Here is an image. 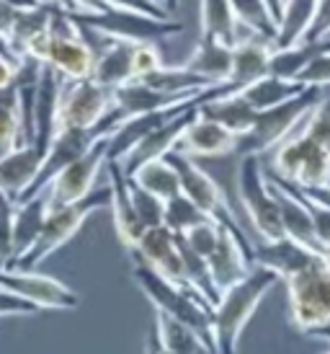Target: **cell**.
<instances>
[{
    "instance_id": "cell-9",
    "label": "cell",
    "mask_w": 330,
    "mask_h": 354,
    "mask_svg": "<svg viewBox=\"0 0 330 354\" xmlns=\"http://www.w3.org/2000/svg\"><path fill=\"white\" fill-rule=\"evenodd\" d=\"M291 324L302 334L330 324V266L328 261L304 269L287 279Z\"/></svg>"
},
{
    "instance_id": "cell-41",
    "label": "cell",
    "mask_w": 330,
    "mask_h": 354,
    "mask_svg": "<svg viewBox=\"0 0 330 354\" xmlns=\"http://www.w3.org/2000/svg\"><path fill=\"white\" fill-rule=\"evenodd\" d=\"M300 83L304 86H318V88H325L330 86V52H322L312 59L307 68L300 73Z\"/></svg>"
},
{
    "instance_id": "cell-31",
    "label": "cell",
    "mask_w": 330,
    "mask_h": 354,
    "mask_svg": "<svg viewBox=\"0 0 330 354\" xmlns=\"http://www.w3.org/2000/svg\"><path fill=\"white\" fill-rule=\"evenodd\" d=\"M322 52H330V39L300 41V44H294V47H273L269 73H271V75H279V78L297 80L302 70L307 68L318 55H322Z\"/></svg>"
},
{
    "instance_id": "cell-10",
    "label": "cell",
    "mask_w": 330,
    "mask_h": 354,
    "mask_svg": "<svg viewBox=\"0 0 330 354\" xmlns=\"http://www.w3.org/2000/svg\"><path fill=\"white\" fill-rule=\"evenodd\" d=\"M165 158H168L175 166V171H178V176H181V192H184L186 197L191 199V202H196V205L202 207L209 217H214L217 223H222V225L233 227L235 233L245 236L243 225L237 223L235 212L230 209V205H227L224 192L220 189V184H217L206 171H202V168L196 166L194 158L181 153V150H171Z\"/></svg>"
},
{
    "instance_id": "cell-37",
    "label": "cell",
    "mask_w": 330,
    "mask_h": 354,
    "mask_svg": "<svg viewBox=\"0 0 330 354\" xmlns=\"http://www.w3.org/2000/svg\"><path fill=\"white\" fill-rule=\"evenodd\" d=\"M129 187H132V202H135L137 217L142 220V225L150 227L165 225V202L160 197H155L153 192H147L137 184L135 178L129 176Z\"/></svg>"
},
{
    "instance_id": "cell-27",
    "label": "cell",
    "mask_w": 330,
    "mask_h": 354,
    "mask_svg": "<svg viewBox=\"0 0 330 354\" xmlns=\"http://www.w3.org/2000/svg\"><path fill=\"white\" fill-rule=\"evenodd\" d=\"M49 212V194L41 192L37 197L23 199V202H16V251H13V261H10L8 269L16 266L21 256L26 254L34 241L39 238L41 227H44V220H47Z\"/></svg>"
},
{
    "instance_id": "cell-29",
    "label": "cell",
    "mask_w": 330,
    "mask_h": 354,
    "mask_svg": "<svg viewBox=\"0 0 330 354\" xmlns=\"http://www.w3.org/2000/svg\"><path fill=\"white\" fill-rule=\"evenodd\" d=\"M155 331L160 336V344L171 354H217L204 336L178 318L155 313Z\"/></svg>"
},
{
    "instance_id": "cell-2",
    "label": "cell",
    "mask_w": 330,
    "mask_h": 354,
    "mask_svg": "<svg viewBox=\"0 0 330 354\" xmlns=\"http://www.w3.org/2000/svg\"><path fill=\"white\" fill-rule=\"evenodd\" d=\"M132 279L135 285L145 292V297L155 305V313H165L171 318H178L196 328L204 336L214 349V334H212V305L206 303L202 295H196L194 290L178 285L173 279L163 277L153 266H147L139 259H132Z\"/></svg>"
},
{
    "instance_id": "cell-35",
    "label": "cell",
    "mask_w": 330,
    "mask_h": 354,
    "mask_svg": "<svg viewBox=\"0 0 330 354\" xmlns=\"http://www.w3.org/2000/svg\"><path fill=\"white\" fill-rule=\"evenodd\" d=\"M204 220H214V217L206 215L204 209L196 205V202H191L184 192L178 197L165 202V225L171 227L173 233H178V236L188 233L191 227H196L199 223H204Z\"/></svg>"
},
{
    "instance_id": "cell-51",
    "label": "cell",
    "mask_w": 330,
    "mask_h": 354,
    "mask_svg": "<svg viewBox=\"0 0 330 354\" xmlns=\"http://www.w3.org/2000/svg\"><path fill=\"white\" fill-rule=\"evenodd\" d=\"M52 3H59V6H65V0H52ZM68 8V6H65Z\"/></svg>"
},
{
    "instance_id": "cell-22",
    "label": "cell",
    "mask_w": 330,
    "mask_h": 354,
    "mask_svg": "<svg viewBox=\"0 0 330 354\" xmlns=\"http://www.w3.org/2000/svg\"><path fill=\"white\" fill-rule=\"evenodd\" d=\"M90 78H96L101 86L114 91L135 80V44L108 37L96 52V65H93Z\"/></svg>"
},
{
    "instance_id": "cell-49",
    "label": "cell",
    "mask_w": 330,
    "mask_h": 354,
    "mask_svg": "<svg viewBox=\"0 0 330 354\" xmlns=\"http://www.w3.org/2000/svg\"><path fill=\"white\" fill-rule=\"evenodd\" d=\"M266 3H269L271 13L276 16V21H279V16H282V10H284V0H266Z\"/></svg>"
},
{
    "instance_id": "cell-8",
    "label": "cell",
    "mask_w": 330,
    "mask_h": 354,
    "mask_svg": "<svg viewBox=\"0 0 330 354\" xmlns=\"http://www.w3.org/2000/svg\"><path fill=\"white\" fill-rule=\"evenodd\" d=\"M72 13V10H70ZM72 19L90 26V29L106 34L111 39L132 41V44H153L165 37H175L184 31V24L175 19H155L145 13H132V10L104 8L93 13H72Z\"/></svg>"
},
{
    "instance_id": "cell-13",
    "label": "cell",
    "mask_w": 330,
    "mask_h": 354,
    "mask_svg": "<svg viewBox=\"0 0 330 354\" xmlns=\"http://www.w3.org/2000/svg\"><path fill=\"white\" fill-rule=\"evenodd\" d=\"M108 132H114V127H108V124H101V127H93V129H83V127L57 129L55 140L49 142L39 176L31 184L29 192L23 194V199H31V197H37V194H41V192H47L49 184L55 181V176H57L62 168H68L72 160H78L83 153L90 150V145H93L98 138H104ZM23 199H19V202H23Z\"/></svg>"
},
{
    "instance_id": "cell-30",
    "label": "cell",
    "mask_w": 330,
    "mask_h": 354,
    "mask_svg": "<svg viewBox=\"0 0 330 354\" xmlns=\"http://www.w3.org/2000/svg\"><path fill=\"white\" fill-rule=\"evenodd\" d=\"M304 88H307V86L300 83V80L279 78V75H271V73H269V75H263V78L253 80L251 86H245V88L240 91V96H243L255 111H266V109L279 106L284 101L300 96Z\"/></svg>"
},
{
    "instance_id": "cell-21",
    "label": "cell",
    "mask_w": 330,
    "mask_h": 354,
    "mask_svg": "<svg viewBox=\"0 0 330 354\" xmlns=\"http://www.w3.org/2000/svg\"><path fill=\"white\" fill-rule=\"evenodd\" d=\"M41 163H44V153L31 142L6 153L0 158V192L13 197L16 202L23 199V194L39 176Z\"/></svg>"
},
{
    "instance_id": "cell-33",
    "label": "cell",
    "mask_w": 330,
    "mask_h": 354,
    "mask_svg": "<svg viewBox=\"0 0 330 354\" xmlns=\"http://www.w3.org/2000/svg\"><path fill=\"white\" fill-rule=\"evenodd\" d=\"M132 178L142 189H147L155 197L163 199V202L181 194V176H178V171H175V166L168 158H157V160L145 163V166L137 168L132 174Z\"/></svg>"
},
{
    "instance_id": "cell-25",
    "label": "cell",
    "mask_w": 330,
    "mask_h": 354,
    "mask_svg": "<svg viewBox=\"0 0 330 354\" xmlns=\"http://www.w3.org/2000/svg\"><path fill=\"white\" fill-rule=\"evenodd\" d=\"M184 68L206 78L209 83H227L233 73V47L212 37H199L194 52L186 57Z\"/></svg>"
},
{
    "instance_id": "cell-12",
    "label": "cell",
    "mask_w": 330,
    "mask_h": 354,
    "mask_svg": "<svg viewBox=\"0 0 330 354\" xmlns=\"http://www.w3.org/2000/svg\"><path fill=\"white\" fill-rule=\"evenodd\" d=\"M0 287L34 303L39 310H75L80 305L75 290L34 269H0Z\"/></svg>"
},
{
    "instance_id": "cell-23",
    "label": "cell",
    "mask_w": 330,
    "mask_h": 354,
    "mask_svg": "<svg viewBox=\"0 0 330 354\" xmlns=\"http://www.w3.org/2000/svg\"><path fill=\"white\" fill-rule=\"evenodd\" d=\"M57 6L59 3H52V0H37V3L21 6L19 16H16V21H13V26L8 31L10 47L19 57H26L31 47L49 31Z\"/></svg>"
},
{
    "instance_id": "cell-1",
    "label": "cell",
    "mask_w": 330,
    "mask_h": 354,
    "mask_svg": "<svg viewBox=\"0 0 330 354\" xmlns=\"http://www.w3.org/2000/svg\"><path fill=\"white\" fill-rule=\"evenodd\" d=\"M276 282H282V277L276 272L255 264L251 269V274L224 290L212 310L214 352L237 354V342L243 336L245 326H248L255 308L271 292Z\"/></svg>"
},
{
    "instance_id": "cell-24",
    "label": "cell",
    "mask_w": 330,
    "mask_h": 354,
    "mask_svg": "<svg viewBox=\"0 0 330 354\" xmlns=\"http://www.w3.org/2000/svg\"><path fill=\"white\" fill-rule=\"evenodd\" d=\"M199 24L202 37L220 39L227 47H237L245 37H251V31L235 16L230 0H199Z\"/></svg>"
},
{
    "instance_id": "cell-32",
    "label": "cell",
    "mask_w": 330,
    "mask_h": 354,
    "mask_svg": "<svg viewBox=\"0 0 330 354\" xmlns=\"http://www.w3.org/2000/svg\"><path fill=\"white\" fill-rule=\"evenodd\" d=\"M315 8H318V0H284L273 47H294V44L304 41V34L310 29Z\"/></svg>"
},
{
    "instance_id": "cell-40",
    "label": "cell",
    "mask_w": 330,
    "mask_h": 354,
    "mask_svg": "<svg viewBox=\"0 0 330 354\" xmlns=\"http://www.w3.org/2000/svg\"><path fill=\"white\" fill-rule=\"evenodd\" d=\"M163 65V55L155 44H135V78H145Z\"/></svg>"
},
{
    "instance_id": "cell-28",
    "label": "cell",
    "mask_w": 330,
    "mask_h": 354,
    "mask_svg": "<svg viewBox=\"0 0 330 354\" xmlns=\"http://www.w3.org/2000/svg\"><path fill=\"white\" fill-rule=\"evenodd\" d=\"M26 142H29V129H26L23 101L19 86H10L0 91V158Z\"/></svg>"
},
{
    "instance_id": "cell-15",
    "label": "cell",
    "mask_w": 330,
    "mask_h": 354,
    "mask_svg": "<svg viewBox=\"0 0 330 354\" xmlns=\"http://www.w3.org/2000/svg\"><path fill=\"white\" fill-rule=\"evenodd\" d=\"M199 114V106H188L184 111H178L175 117H171L168 122H163L160 127H155L145 140H139L135 148L129 150L122 158V166H124L126 176H132L137 168H142L150 160L165 158L171 150L178 148V140L184 138L186 127L194 122V117Z\"/></svg>"
},
{
    "instance_id": "cell-34",
    "label": "cell",
    "mask_w": 330,
    "mask_h": 354,
    "mask_svg": "<svg viewBox=\"0 0 330 354\" xmlns=\"http://www.w3.org/2000/svg\"><path fill=\"white\" fill-rule=\"evenodd\" d=\"M235 16L240 19L245 29L251 34L266 37V39H276V31H279V21L271 13L266 0H230Z\"/></svg>"
},
{
    "instance_id": "cell-45",
    "label": "cell",
    "mask_w": 330,
    "mask_h": 354,
    "mask_svg": "<svg viewBox=\"0 0 330 354\" xmlns=\"http://www.w3.org/2000/svg\"><path fill=\"white\" fill-rule=\"evenodd\" d=\"M21 6H26L23 0H0V31L8 37L10 26H13V21L19 16Z\"/></svg>"
},
{
    "instance_id": "cell-48",
    "label": "cell",
    "mask_w": 330,
    "mask_h": 354,
    "mask_svg": "<svg viewBox=\"0 0 330 354\" xmlns=\"http://www.w3.org/2000/svg\"><path fill=\"white\" fill-rule=\"evenodd\" d=\"M0 55H8V57H19L16 52H13V47H10V41H8V37L0 31Z\"/></svg>"
},
{
    "instance_id": "cell-53",
    "label": "cell",
    "mask_w": 330,
    "mask_h": 354,
    "mask_svg": "<svg viewBox=\"0 0 330 354\" xmlns=\"http://www.w3.org/2000/svg\"><path fill=\"white\" fill-rule=\"evenodd\" d=\"M325 354H330V352H325Z\"/></svg>"
},
{
    "instance_id": "cell-52",
    "label": "cell",
    "mask_w": 330,
    "mask_h": 354,
    "mask_svg": "<svg viewBox=\"0 0 330 354\" xmlns=\"http://www.w3.org/2000/svg\"><path fill=\"white\" fill-rule=\"evenodd\" d=\"M23 3H37V0H23Z\"/></svg>"
},
{
    "instance_id": "cell-26",
    "label": "cell",
    "mask_w": 330,
    "mask_h": 354,
    "mask_svg": "<svg viewBox=\"0 0 330 354\" xmlns=\"http://www.w3.org/2000/svg\"><path fill=\"white\" fill-rule=\"evenodd\" d=\"M199 114L206 119L220 122L222 127L235 132L237 138L245 135V132L255 124V117H258V111L240 96V91H237V93H224V96H214V99L202 101V104H199Z\"/></svg>"
},
{
    "instance_id": "cell-16",
    "label": "cell",
    "mask_w": 330,
    "mask_h": 354,
    "mask_svg": "<svg viewBox=\"0 0 330 354\" xmlns=\"http://www.w3.org/2000/svg\"><path fill=\"white\" fill-rule=\"evenodd\" d=\"M62 75L55 73L49 65H41L39 86L34 96V111H31V145L47 156L49 142L55 140L59 127V93H62Z\"/></svg>"
},
{
    "instance_id": "cell-36",
    "label": "cell",
    "mask_w": 330,
    "mask_h": 354,
    "mask_svg": "<svg viewBox=\"0 0 330 354\" xmlns=\"http://www.w3.org/2000/svg\"><path fill=\"white\" fill-rule=\"evenodd\" d=\"M16 199L0 192V269H8L16 251Z\"/></svg>"
},
{
    "instance_id": "cell-20",
    "label": "cell",
    "mask_w": 330,
    "mask_h": 354,
    "mask_svg": "<svg viewBox=\"0 0 330 354\" xmlns=\"http://www.w3.org/2000/svg\"><path fill=\"white\" fill-rule=\"evenodd\" d=\"M273 41L258 34L245 37L237 47H233V73L227 78V88L237 93L245 86H251L253 80L269 75V65H271Z\"/></svg>"
},
{
    "instance_id": "cell-19",
    "label": "cell",
    "mask_w": 330,
    "mask_h": 354,
    "mask_svg": "<svg viewBox=\"0 0 330 354\" xmlns=\"http://www.w3.org/2000/svg\"><path fill=\"white\" fill-rule=\"evenodd\" d=\"M181 153L191 158H222L237 153V135L222 127L220 122L196 114L194 122L186 127L184 138L178 140Z\"/></svg>"
},
{
    "instance_id": "cell-17",
    "label": "cell",
    "mask_w": 330,
    "mask_h": 354,
    "mask_svg": "<svg viewBox=\"0 0 330 354\" xmlns=\"http://www.w3.org/2000/svg\"><path fill=\"white\" fill-rule=\"evenodd\" d=\"M325 261V256L315 248H307L304 243L294 241V238L284 236L279 241H261L255 251H253V264L266 266L282 277V282H287L289 277L300 274L310 266Z\"/></svg>"
},
{
    "instance_id": "cell-43",
    "label": "cell",
    "mask_w": 330,
    "mask_h": 354,
    "mask_svg": "<svg viewBox=\"0 0 330 354\" xmlns=\"http://www.w3.org/2000/svg\"><path fill=\"white\" fill-rule=\"evenodd\" d=\"M31 313H39V308L0 287V318H8V315H31Z\"/></svg>"
},
{
    "instance_id": "cell-6",
    "label": "cell",
    "mask_w": 330,
    "mask_h": 354,
    "mask_svg": "<svg viewBox=\"0 0 330 354\" xmlns=\"http://www.w3.org/2000/svg\"><path fill=\"white\" fill-rule=\"evenodd\" d=\"M237 197L243 205L245 215L255 227V233L261 241H279L284 238V223H282V209L276 202L269 176L261 166V156H240V166H237Z\"/></svg>"
},
{
    "instance_id": "cell-4",
    "label": "cell",
    "mask_w": 330,
    "mask_h": 354,
    "mask_svg": "<svg viewBox=\"0 0 330 354\" xmlns=\"http://www.w3.org/2000/svg\"><path fill=\"white\" fill-rule=\"evenodd\" d=\"M111 205V189H98L93 194H88L86 199L80 202H72V205H49L47 220H44V227H41L39 238L34 241V246L21 256L13 269H37V266L49 259L57 248H62L68 243L70 238L78 233L83 223L88 217L96 212L98 207Z\"/></svg>"
},
{
    "instance_id": "cell-11",
    "label": "cell",
    "mask_w": 330,
    "mask_h": 354,
    "mask_svg": "<svg viewBox=\"0 0 330 354\" xmlns=\"http://www.w3.org/2000/svg\"><path fill=\"white\" fill-rule=\"evenodd\" d=\"M108 138H111V132L98 138L88 153H83L78 160H72L68 168L59 171L47 189L49 205H72V202H80L88 194H93V184L98 181L101 171H106L108 163Z\"/></svg>"
},
{
    "instance_id": "cell-42",
    "label": "cell",
    "mask_w": 330,
    "mask_h": 354,
    "mask_svg": "<svg viewBox=\"0 0 330 354\" xmlns=\"http://www.w3.org/2000/svg\"><path fill=\"white\" fill-rule=\"evenodd\" d=\"M328 37H330V0H318V8H315L310 29L304 34V41H325Z\"/></svg>"
},
{
    "instance_id": "cell-46",
    "label": "cell",
    "mask_w": 330,
    "mask_h": 354,
    "mask_svg": "<svg viewBox=\"0 0 330 354\" xmlns=\"http://www.w3.org/2000/svg\"><path fill=\"white\" fill-rule=\"evenodd\" d=\"M68 10L72 13H93V10H104L106 3L104 0H65Z\"/></svg>"
},
{
    "instance_id": "cell-18",
    "label": "cell",
    "mask_w": 330,
    "mask_h": 354,
    "mask_svg": "<svg viewBox=\"0 0 330 354\" xmlns=\"http://www.w3.org/2000/svg\"><path fill=\"white\" fill-rule=\"evenodd\" d=\"M106 178L108 189H111V212H114V225H117V236L124 248H135L147 227L142 220L137 217L135 202H132V187H129V176H126L122 160H108L106 163Z\"/></svg>"
},
{
    "instance_id": "cell-50",
    "label": "cell",
    "mask_w": 330,
    "mask_h": 354,
    "mask_svg": "<svg viewBox=\"0 0 330 354\" xmlns=\"http://www.w3.org/2000/svg\"><path fill=\"white\" fill-rule=\"evenodd\" d=\"M181 3H184V0H163V6L168 10H171V13H175V10H178V6H181Z\"/></svg>"
},
{
    "instance_id": "cell-39",
    "label": "cell",
    "mask_w": 330,
    "mask_h": 354,
    "mask_svg": "<svg viewBox=\"0 0 330 354\" xmlns=\"http://www.w3.org/2000/svg\"><path fill=\"white\" fill-rule=\"evenodd\" d=\"M104 3H106V8L145 13V16H155V19H171V16H173L160 0H104Z\"/></svg>"
},
{
    "instance_id": "cell-3",
    "label": "cell",
    "mask_w": 330,
    "mask_h": 354,
    "mask_svg": "<svg viewBox=\"0 0 330 354\" xmlns=\"http://www.w3.org/2000/svg\"><path fill=\"white\" fill-rule=\"evenodd\" d=\"M318 86H307L300 96L284 101L279 106H271L266 111H258L255 124L245 135L237 138V153L235 156H263L269 150H276L294 129L300 127L310 109L320 101Z\"/></svg>"
},
{
    "instance_id": "cell-14",
    "label": "cell",
    "mask_w": 330,
    "mask_h": 354,
    "mask_svg": "<svg viewBox=\"0 0 330 354\" xmlns=\"http://www.w3.org/2000/svg\"><path fill=\"white\" fill-rule=\"evenodd\" d=\"M129 259H139L147 266H153L155 272L163 277L173 279L178 285L188 287L186 282V266L184 254H181V243H178V233H173L168 225H157L145 230L142 241L135 248H126ZM191 290V287H188Z\"/></svg>"
},
{
    "instance_id": "cell-44",
    "label": "cell",
    "mask_w": 330,
    "mask_h": 354,
    "mask_svg": "<svg viewBox=\"0 0 330 354\" xmlns=\"http://www.w3.org/2000/svg\"><path fill=\"white\" fill-rule=\"evenodd\" d=\"M21 73V57H8V55H0V91L16 86Z\"/></svg>"
},
{
    "instance_id": "cell-5",
    "label": "cell",
    "mask_w": 330,
    "mask_h": 354,
    "mask_svg": "<svg viewBox=\"0 0 330 354\" xmlns=\"http://www.w3.org/2000/svg\"><path fill=\"white\" fill-rule=\"evenodd\" d=\"M122 114L117 111V91L101 86L96 78L62 80L59 93V127L93 129L101 124L119 127Z\"/></svg>"
},
{
    "instance_id": "cell-38",
    "label": "cell",
    "mask_w": 330,
    "mask_h": 354,
    "mask_svg": "<svg viewBox=\"0 0 330 354\" xmlns=\"http://www.w3.org/2000/svg\"><path fill=\"white\" fill-rule=\"evenodd\" d=\"M220 236H222V223L217 220H204L196 227H191L188 233H184V241L194 248L196 254H202L204 259H209L217 243H220Z\"/></svg>"
},
{
    "instance_id": "cell-7",
    "label": "cell",
    "mask_w": 330,
    "mask_h": 354,
    "mask_svg": "<svg viewBox=\"0 0 330 354\" xmlns=\"http://www.w3.org/2000/svg\"><path fill=\"white\" fill-rule=\"evenodd\" d=\"M271 171L297 187H325L330 184V150L300 124L276 148Z\"/></svg>"
},
{
    "instance_id": "cell-47",
    "label": "cell",
    "mask_w": 330,
    "mask_h": 354,
    "mask_svg": "<svg viewBox=\"0 0 330 354\" xmlns=\"http://www.w3.org/2000/svg\"><path fill=\"white\" fill-rule=\"evenodd\" d=\"M145 354H160V336H157L155 328H153V334H150V339H147Z\"/></svg>"
}]
</instances>
